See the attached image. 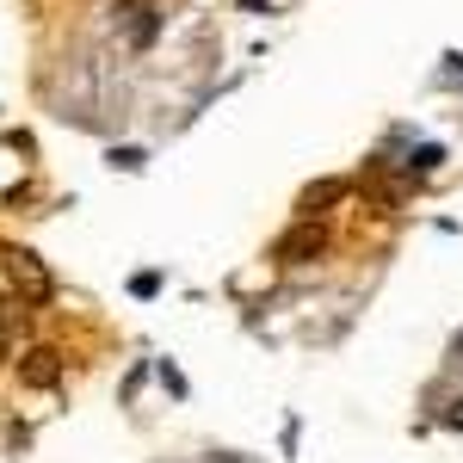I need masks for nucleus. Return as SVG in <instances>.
Segmentation results:
<instances>
[{"label": "nucleus", "instance_id": "f257e3e1", "mask_svg": "<svg viewBox=\"0 0 463 463\" xmlns=\"http://www.w3.org/2000/svg\"><path fill=\"white\" fill-rule=\"evenodd\" d=\"M6 272H13V290H19V297H25L32 309H43V303L56 297V279L43 272V260H37V253L13 248V253H6Z\"/></svg>", "mask_w": 463, "mask_h": 463}, {"label": "nucleus", "instance_id": "f03ea898", "mask_svg": "<svg viewBox=\"0 0 463 463\" xmlns=\"http://www.w3.org/2000/svg\"><path fill=\"white\" fill-rule=\"evenodd\" d=\"M19 383L25 390H56L62 383V353L56 346H32V353L19 358Z\"/></svg>", "mask_w": 463, "mask_h": 463}, {"label": "nucleus", "instance_id": "7ed1b4c3", "mask_svg": "<svg viewBox=\"0 0 463 463\" xmlns=\"http://www.w3.org/2000/svg\"><path fill=\"white\" fill-rule=\"evenodd\" d=\"M321 248H327L321 222H297L285 241H279V260H285V266H309V260H321Z\"/></svg>", "mask_w": 463, "mask_h": 463}, {"label": "nucleus", "instance_id": "20e7f679", "mask_svg": "<svg viewBox=\"0 0 463 463\" xmlns=\"http://www.w3.org/2000/svg\"><path fill=\"white\" fill-rule=\"evenodd\" d=\"M340 198H346V179H321V185L303 192V211L316 216V211H327V204H340Z\"/></svg>", "mask_w": 463, "mask_h": 463}, {"label": "nucleus", "instance_id": "39448f33", "mask_svg": "<svg viewBox=\"0 0 463 463\" xmlns=\"http://www.w3.org/2000/svg\"><path fill=\"white\" fill-rule=\"evenodd\" d=\"M130 13H137V19H130V43H137V50H148V43H155V32H161V19H155L148 6H130Z\"/></svg>", "mask_w": 463, "mask_h": 463}, {"label": "nucleus", "instance_id": "423d86ee", "mask_svg": "<svg viewBox=\"0 0 463 463\" xmlns=\"http://www.w3.org/2000/svg\"><path fill=\"white\" fill-rule=\"evenodd\" d=\"M439 161H445V155H439V148H414V161H408V174H432V167H439Z\"/></svg>", "mask_w": 463, "mask_h": 463}, {"label": "nucleus", "instance_id": "0eeeda50", "mask_svg": "<svg viewBox=\"0 0 463 463\" xmlns=\"http://www.w3.org/2000/svg\"><path fill=\"white\" fill-rule=\"evenodd\" d=\"M148 155L143 148H118V155H111V167H124V174H137V167H143Z\"/></svg>", "mask_w": 463, "mask_h": 463}, {"label": "nucleus", "instance_id": "6e6552de", "mask_svg": "<svg viewBox=\"0 0 463 463\" xmlns=\"http://www.w3.org/2000/svg\"><path fill=\"white\" fill-rule=\"evenodd\" d=\"M130 290H137V297H155V290H161V279H155V272H137V279H130Z\"/></svg>", "mask_w": 463, "mask_h": 463}, {"label": "nucleus", "instance_id": "1a4fd4ad", "mask_svg": "<svg viewBox=\"0 0 463 463\" xmlns=\"http://www.w3.org/2000/svg\"><path fill=\"white\" fill-rule=\"evenodd\" d=\"M445 427H451V432H463V402H451V414H445Z\"/></svg>", "mask_w": 463, "mask_h": 463}, {"label": "nucleus", "instance_id": "9d476101", "mask_svg": "<svg viewBox=\"0 0 463 463\" xmlns=\"http://www.w3.org/2000/svg\"><path fill=\"white\" fill-rule=\"evenodd\" d=\"M458 358H463V334H458Z\"/></svg>", "mask_w": 463, "mask_h": 463}, {"label": "nucleus", "instance_id": "9b49d317", "mask_svg": "<svg viewBox=\"0 0 463 463\" xmlns=\"http://www.w3.org/2000/svg\"><path fill=\"white\" fill-rule=\"evenodd\" d=\"M0 358H6V340H0Z\"/></svg>", "mask_w": 463, "mask_h": 463}]
</instances>
